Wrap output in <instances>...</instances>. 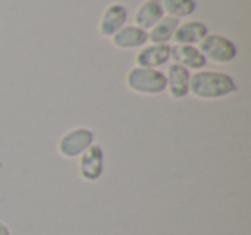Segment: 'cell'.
<instances>
[{"instance_id": "cell-13", "label": "cell", "mask_w": 251, "mask_h": 235, "mask_svg": "<svg viewBox=\"0 0 251 235\" xmlns=\"http://www.w3.org/2000/svg\"><path fill=\"white\" fill-rule=\"evenodd\" d=\"M179 24H181V23H179L177 19L164 16V18L148 31V42H151L153 45H169V42H172V38H174V33Z\"/></svg>"}, {"instance_id": "cell-2", "label": "cell", "mask_w": 251, "mask_h": 235, "mask_svg": "<svg viewBox=\"0 0 251 235\" xmlns=\"http://www.w3.org/2000/svg\"><path fill=\"white\" fill-rule=\"evenodd\" d=\"M126 86L136 94L155 96L167 90V79H165V74L158 69H145V67L134 66L133 69L127 70Z\"/></svg>"}, {"instance_id": "cell-9", "label": "cell", "mask_w": 251, "mask_h": 235, "mask_svg": "<svg viewBox=\"0 0 251 235\" xmlns=\"http://www.w3.org/2000/svg\"><path fill=\"white\" fill-rule=\"evenodd\" d=\"M112 45L119 50H134L143 48L148 43V33L134 24H126L112 36Z\"/></svg>"}, {"instance_id": "cell-12", "label": "cell", "mask_w": 251, "mask_h": 235, "mask_svg": "<svg viewBox=\"0 0 251 235\" xmlns=\"http://www.w3.org/2000/svg\"><path fill=\"white\" fill-rule=\"evenodd\" d=\"M208 28H206L205 23L201 21H188L182 23V24L177 26L174 33V38L172 42L176 45H191L196 47L206 35H208Z\"/></svg>"}, {"instance_id": "cell-5", "label": "cell", "mask_w": 251, "mask_h": 235, "mask_svg": "<svg viewBox=\"0 0 251 235\" xmlns=\"http://www.w3.org/2000/svg\"><path fill=\"white\" fill-rule=\"evenodd\" d=\"M77 168H79V177L84 182H97L103 175V148L93 142L79 156Z\"/></svg>"}, {"instance_id": "cell-6", "label": "cell", "mask_w": 251, "mask_h": 235, "mask_svg": "<svg viewBox=\"0 0 251 235\" xmlns=\"http://www.w3.org/2000/svg\"><path fill=\"white\" fill-rule=\"evenodd\" d=\"M127 23V9L122 4H110L103 9L98 23V33L101 38H112Z\"/></svg>"}, {"instance_id": "cell-15", "label": "cell", "mask_w": 251, "mask_h": 235, "mask_svg": "<svg viewBox=\"0 0 251 235\" xmlns=\"http://www.w3.org/2000/svg\"><path fill=\"white\" fill-rule=\"evenodd\" d=\"M0 235H11V228L4 221H0Z\"/></svg>"}, {"instance_id": "cell-14", "label": "cell", "mask_w": 251, "mask_h": 235, "mask_svg": "<svg viewBox=\"0 0 251 235\" xmlns=\"http://www.w3.org/2000/svg\"><path fill=\"white\" fill-rule=\"evenodd\" d=\"M160 4L164 9V14L177 19V21L193 16L198 9L196 0H160Z\"/></svg>"}, {"instance_id": "cell-7", "label": "cell", "mask_w": 251, "mask_h": 235, "mask_svg": "<svg viewBox=\"0 0 251 235\" xmlns=\"http://www.w3.org/2000/svg\"><path fill=\"white\" fill-rule=\"evenodd\" d=\"M167 79V93L172 100H182L189 94V79H191V72L179 64H171L169 70L165 74Z\"/></svg>"}, {"instance_id": "cell-8", "label": "cell", "mask_w": 251, "mask_h": 235, "mask_svg": "<svg viewBox=\"0 0 251 235\" xmlns=\"http://www.w3.org/2000/svg\"><path fill=\"white\" fill-rule=\"evenodd\" d=\"M138 67L145 69H158L167 66L171 60V45H145L134 57Z\"/></svg>"}, {"instance_id": "cell-10", "label": "cell", "mask_w": 251, "mask_h": 235, "mask_svg": "<svg viewBox=\"0 0 251 235\" xmlns=\"http://www.w3.org/2000/svg\"><path fill=\"white\" fill-rule=\"evenodd\" d=\"M171 59L174 60V64H179V66L188 70H203L206 64H208L205 57L201 55V52L198 50V47L191 45L171 47Z\"/></svg>"}, {"instance_id": "cell-11", "label": "cell", "mask_w": 251, "mask_h": 235, "mask_svg": "<svg viewBox=\"0 0 251 235\" xmlns=\"http://www.w3.org/2000/svg\"><path fill=\"white\" fill-rule=\"evenodd\" d=\"M164 16L160 0H145L134 12V26L148 33Z\"/></svg>"}, {"instance_id": "cell-4", "label": "cell", "mask_w": 251, "mask_h": 235, "mask_svg": "<svg viewBox=\"0 0 251 235\" xmlns=\"http://www.w3.org/2000/svg\"><path fill=\"white\" fill-rule=\"evenodd\" d=\"M95 142V134L88 127H74L64 132L57 142V151L64 158H79Z\"/></svg>"}, {"instance_id": "cell-1", "label": "cell", "mask_w": 251, "mask_h": 235, "mask_svg": "<svg viewBox=\"0 0 251 235\" xmlns=\"http://www.w3.org/2000/svg\"><path fill=\"white\" fill-rule=\"evenodd\" d=\"M237 91V84L229 74L217 70H196L189 79V94L198 100H220Z\"/></svg>"}, {"instance_id": "cell-3", "label": "cell", "mask_w": 251, "mask_h": 235, "mask_svg": "<svg viewBox=\"0 0 251 235\" xmlns=\"http://www.w3.org/2000/svg\"><path fill=\"white\" fill-rule=\"evenodd\" d=\"M198 50L206 59V62H213L217 66L230 64L237 59V47L234 45V42L215 33H208L198 43Z\"/></svg>"}]
</instances>
